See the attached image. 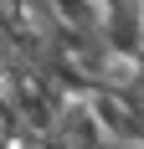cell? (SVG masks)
<instances>
[{"label": "cell", "mask_w": 144, "mask_h": 149, "mask_svg": "<svg viewBox=\"0 0 144 149\" xmlns=\"http://www.w3.org/2000/svg\"><path fill=\"white\" fill-rule=\"evenodd\" d=\"M46 139H52V144H77V149L103 144V129H98V118H93V108H87V88L62 98L57 118H52V129H46Z\"/></svg>", "instance_id": "2"}, {"label": "cell", "mask_w": 144, "mask_h": 149, "mask_svg": "<svg viewBox=\"0 0 144 149\" xmlns=\"http://www.w3.org/2000/svg\"><path fill=\"white\" fill-rule=\"evenodd\" d=\"M87 108H93V118L103 129V144H139L144 139V108L124 103L113 88H87Z\"/></svg>", "instance_id": "1"}]
</instances>
